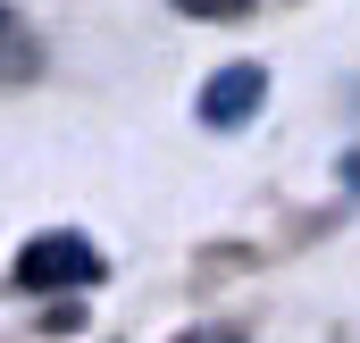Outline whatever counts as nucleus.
Instances as JSON below:
<instances>
[{
    "mask_svg": "<svg viewBox=\"0 0 360 343\" xmlns=\"http://www.w3.org/2000/svg\"><path fill=\"white\" fill-rule=\"evenodd\" d=\"M184 17H243V8H252V0H176Z\"/></svg>",
    "mask_w": 360,
    "mask_h": 343,
    "instance_id": "20e7f679",
    "label": "nucleus"
},
{
    "mask_svg": "<svg viewBox=\"0 0 360 343\" xmlns=\"http://www.w3.org/2000/svg\"><path fill=\"white\" fill-rule=\"evenodd\" d=\"M335 176H344V184L360 193V151H344V168H335Z\"/></svg>",
    "mask_w": 360,
    "mask_h": 343,
    "instance_id": "39448f33",
    "label": "nucleus"
},
{
    "mask_svg": "<svg viewBox=\"0 0 360 343\" xmlns=\"http://www.w3.org/2000/svg\"><path fill=\"white\" fill-rule=\"evenodd\" d=\"M260 101H269V67H260V59H235V67H218L210 84L193 92V117L218 126V134H235V126L260 117Z\"/></svg>",
    "mask_w": 360,
    "mask_h": 343,
    "instance_id": "f03ea898",
    "label": "nucleus"
},
{
    "mask_svg": "<svg viewBox=\"0 0 360 343\" xmlns=\"http://www.w3.org/2000/svg\"><path fill=\"white\" fill-rule=\"evenodd\" d=\"M184 343H218V335H184Z\"/></svg>",
    "mask_w": 360,
    "mask_h": 343,
    "instance_id": "423d86ee",
    "label": "nucleus"
},
{
    "mask_svg": "<svg viewBox=\"0 0 360 343\" xmlns=\"http://www.w3.org/2000/svg\"><path fill=\"white\" fill-rule=\"evenodd\" d=\"M92 276H101V252H92L84 235H68V226L59 235H34L17 252V285L25 293H59V285H92Z\"/></svg>",
    "mask_w": 360,
    "mask_h": 343,
    "instance_id": "f257e3e1",
    "label": "nucleus"
},
{
    "mask_svg": "<svg viewBox=\"0 0 360 343\" xmlns=\"http://www.w3.org/2000/svg\"><path fill=\"white\" fill-rule=\"evenodd\" d=\"M25 67V25L8 17V0H0V76H17Z\"/></svg>",
    "mask_w": 360,
    "mask_h": 343,
    "instance_id": "7ed1b4c3",
    "label": "nucleus"
}]
</instances>
